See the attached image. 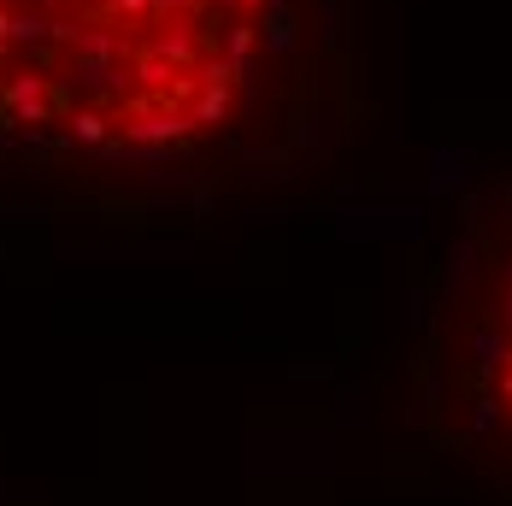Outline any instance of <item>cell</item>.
<instances>
[{
	"label": "cell",
	"instance_id": "cell-1",
	"mask_svg": "<svg viewBox=\"0 0 512 506\" xmlns=\"http://www.w3.org/2000/svg\"><path fill=\"white\" fill-rule=\"evenodd\" d=\"M348 0H0V195L183 224L307 195L354 118Z\"/></svg>",
	"mask_w": 512,
	"mask_h": 506
},
{
	"label": "cell",
	"instance_id": "cell-2",
	"mask_svg": "<svg viewBox=\"0 0 512 506\" xmlns=\"http://www.w3.org/2000/svg\"><path fill=\"white\" fill-rule=\"evenodd\" d=\"M448 336H454V371L471 389V406L501 418L512 430V242L448 306Z\"/></svg>",
	"mask_w": 512,
	"mask_h": 506
}]
</instances>
